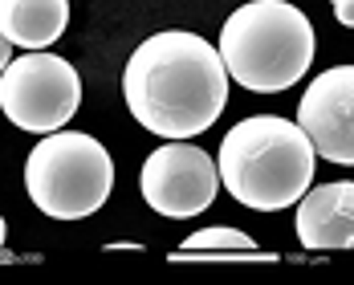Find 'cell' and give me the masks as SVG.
I'll return each instance as SVG.
<instances>
[{"label":"cell","mask_w":354,"mask_h":285,"mask_svg":"<svg viewBox=\"0 0 354 285\" xmlns=\"http://www.w3.org/2000/svg\"><path fill=\"white\" fill-rule=\"evenodd\" d=\"M131 118L159 139H196L212 131L228 102V73L204 37L187 29L151 33L122 70Z\"/></svg>","instance_id":"6da1fadb"},{"label":"cell","mask_w":354,"mask_h":285,"mask_svg":"<svg viewBox=\"0 0 354 285\" xmlns=\"http://www.w3.org/2000/svg\"><path fill=\"white\" fill-rule=\"evenodd\" d=\"M318 155L297 122L281 114H252L241 118L216 155V176L236 204L252 212H281L293 208L306 187L314 183Z\"/></svg>","instance_id":"7a4b0ae2"},{"label":"cell","mask_w":354,"mask_h":285,"mask_svg":"<svg viewBox=\"0 0 354 285\" xmlns=\"http://www.w3.org/2000/svg\"><path fill=\"white\" fill-rule=\"evenodd\" d=\"M314 25L289 0H248L220 29V62L252 94H281L314 66Z\"/></svg>","instance_id":"3957f363"},{"label":"cell","mask_w":354,"mask_h":285,"mask_svg":"<svg viewBox=\"0 0 354 285\" xmlns=\"http://www.w3.org/2000/svg\"><path fill=\"white\" fill-rule=\"evenodd\" d=\"M114 163L94 135L49 131L25 159V192L53 220H86L110 200Z\"/></svg>","instance_id":"277c9868"},{"label":"cell","mask_w":354,"mask_h":285,"mask_svg":"<svg viewBox=\"0 0 354 285\" xmlns=\"http://www.w3.org/2000/svg\"><path fill=\"white\" fill-rule=\"evenodd\" d=\"M82 107V77L66 57L29 49L0 73V110L17 131L49 135L62 131Z\"/></svg>","instance_id":"5b68a950"},{"label":"cell","mask_w":354,"mask_h":285,"mask_svg":"<svg viewBox=\"0 0 354 285\" xmlns=\"http://www.w3.org/2000/svg\"><path fill=\"white\" fill-rule=\"evenodd\" d=\"M139 187L151 212L167 216V220H192L220 192L216 159L187 139H167L159 151L147 155Z\"/></svg>","instance_id":"8992f818"},{"label":"cell","mask_w":354,"mask_h":285,"mask_svg":"<svg viewBox=\"0 0 354 285\" xmlns=\"http://www.w3.org/2000/svg\"><path fill=\"white\" fill-rule=\"evenodd\" d=\"M297 127L326 163H354V66H334L310 82L297 102Z\"/></svg>","instance_id":"52a82bcc"},{"label":"cell","mask_w":354,"mask_h":285,"mask_svg":"<svg viewBox=\"0 0 354 285\" xmlns=\"http://www.w3.org/2000/svg\"><path fill=\"white\" fill-rule=\"evenodd\" d=\"M297 241L310 252L326 249H351L354 245V183L338 179V183H322V187H306V196L297 200Z\"/></svg>","instance_id":"ba28073f"},{"label":"cell","mask_w":354,"mask_h":285,"mask_svg":"<svg viewBox=\"0 0 354 285\" xmlns=\"http://www.w3.org/2000/svg\"><path fill=\"white\" fill-rule=\"evenodd\" d=\"M70 25V0H0V33L21 49H49Z\"/></svg>","instance_id":"9c48e42d"},{"label":"cell","mask_w":354,"mask_h":285,"mask_svg":"<svg viewBox=\"0 0 354 285\" xmlns=\"http://www.w3.org/2000/svg\"><path fill=\"white\" fill-rule=\"evenodd\" d=\"M176 252H241V257H261V261H277L273 252H261L257 241L245 237L241 228H228V224H212V228H200L192 232Z\"/></svg>","instance_id":"30bf717a"},{"label":"cell","mask_w":354,"mask_h":285,"mask_svg":"<svg viewBox=\"0 0 354 285\" xmlns=\"http://www.w3.org/2000/svg\"><path fill=\"white\" fill-rule=\"evenodd\" d=\"M334 12H338V21L351 29L354 25V8H351V0H334Z\"/></svg>","instance_id":"8fae6325"},{"label":"cell","mask_w":354,"mask_h":285,"mask_svg":"<svg viewBox=\"0 0 354 285\" xmlns=\"http://www.w3.org/2000/svg\"><path fill=\"white\" fill-rule=\"evenodd\" d=\"M8 62H12V41L0 33V73H4V66H8Z\"/></svg>","instance_id":"7c38bea8"},{"label":"cell","mask_w":354,"mask_h":285,"mask_svg":"<svg viewBox=\"0 0 354 285\" xmlns=\"http://www.w3.org/2000/svg\"><path fill=\"white\" fill-rule=\"evenodd\" d=\"M4 237H8V224H4V216H0V249H4Z\"/></svg>","instance_id":"4fadbf2b"}]
</instances>
